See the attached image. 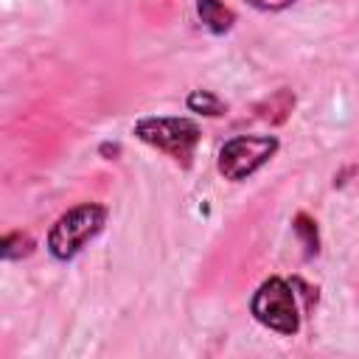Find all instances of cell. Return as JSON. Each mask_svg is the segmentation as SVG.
<instances>
[{
	"instance_id": "6da1fadb",
	"label": "cell",
	"mask_w": 359,
	"mask_h": 359,
	"mask_svg": "<svg viewBox=\"0 0 359 359\" xmlns=\"http://www.w3.org/2000/svg\"><path fill=\"white\" fill-rule=\"evenodd\" d=\"M107 222V210L101 205L84 202L73 210H67L65 216L56 219V224L48 233V250L56 261H70L73 255H79L84 250L87 241H93Z\"/></svg>"
},
{
	"instance_id": "9c48e42d",
	"label": "cell",
	"mask_w": 359,
	"mask_h": 359,
	"mask_svg": "<svg viewBox=\"0 0 359 359\" xmlns=\"http://www.w3.org/2000/svg\"><path fill=\"white\" fill-rule=\"evenodd\" d=\"M247 3L255 6V8H261V11H280V8L292 6L294 0H247Z\"/></svg>"
},
{
	"instance_id": "277c9868",
	"label": "cell",
	"mask_w": 359,
	"mask_h": 359,
	"mask_svg": "<svg viewBox=\"0 0 359 359\" xmlns=\"http://www.w3.org/2000/svg\"><path fill=\"white\" fill-rule=\"evenodd\" d=\"M275 151H278V137H272V135H238V137H233L222 146L219 171L233 182L247 180Z\"/></svg>"
},
{
	"instance_id": "8992f818",
	"label": "cell",
	"mask_w": 359,
	"mask_h": 359,
	"mask_svg": "<svg viewBox=\"0 0 359 359\" xmlns=\"http://www.w3.org/2000/svg\"><path fill=\"white\" fill-rule=\"evenodd\" d=\"M188 109H194V112H205V115H222V101L213 95V93H208V90H194L191 95H188Z\"/></svg>"
},
{
	"instance_id": "3957f363",
	"label": "cell",
	"mask_w": 359,
	"mask_h": 359,
	"mask_svg": "<svg viewBox=\"0 0 359 359\" xmlns=\"http://www.w3.org/2000/svg\"><path fill=\"white\" fill-rule=\"evenodd\" d=\"M252 317L278 331V334H294L300 328V314H297V303L292 294V286L280 278H269L258 286V292L252 294Z\"/></svg>"
},
{
	"instance_id": "ba28073f",
	"label": "cell",
	"mask_w": 359,
	"mask_h": 359,
	"mask_svg": "<svg viewBox=\"0 0 359 359\" xmlns=\"http://www.w3.org/2000/svg\"><path fill=\"white\" fill-rule=\"evenodd\" d=\"M294 230H297L300 236H306L309 252H311V250H317V233H314V224H311L306 216H297V224H294Z\"/></svg>"
},
{
	"instance_id": "7a4b0ae2",
	"label": "cell",
	"mask_w": 359,
	"mask_h": 359,
	"mask_svg": "<svg viewBox=\"0 0 359 359\" xmlns=\"http://www.w3.org/2000/svg\"><path fill=\"white\" fill-rule=\"evenodd\" d=\"M135 135L143 143L171 154L174 160H182V163L191 160L194 146L199 143V126L188 118H143L135 123Z\"/></svg>"
},
{
	"instance_id": "52a82bcc",
	"label": "cell",
	"mask_w": 359,
	"mask_h": 359,
	"mask_svg": "<svg viewBox=\"0 0 359 359\" xmlns=\"http://www.w3.org/2000/svg\"><path fill=\"white\" fill-rule=\"evenodd\" d=\"M34 250V241L22 233H8L3 238V258H22Z\"/></svg>"
},
{
	"instance_id": "5b68a950",
	"label": "cell",
	"mask_w": 359,
	"mask_h": 359,
	"mask_svg": "<svg viewBox=\"0 0 359 359\" xmlns=\"http://www.w3.org/2000/svg\"><path fill=\"white\" fill-rule=\"evenodd\" d=\"M196 11H199V20L205 22V28L213 34H224L236 22V14L222 0H196Z\"/></svg>"
}]
</instances>
